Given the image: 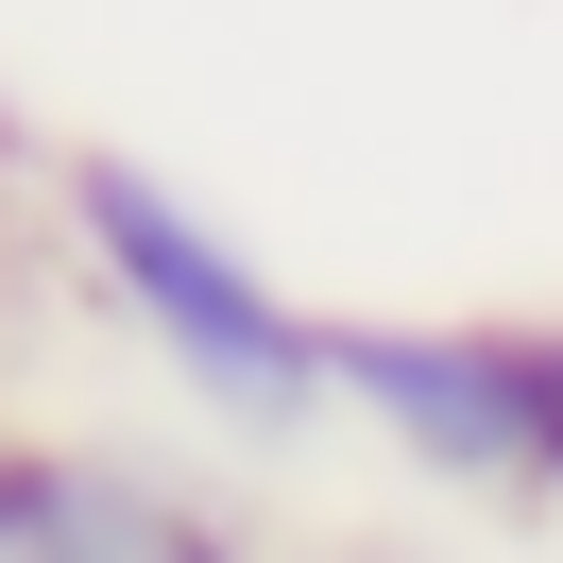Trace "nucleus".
<instances>
[{
  "label": "nucleus",
  "mask_w": 563,
  "mask_h": 563,
  "mask_svg": "<svg viewBox=\"0 0 563 563\" xmlns=\"http://www.w3.org/2000/svg\"><path fill=\"white\" fill-rule=\"evenodd\" d=\"M529 495H563V324H529Z\"/></svg>",
  "instance_id": "nucleus-4"
},
{
  "label": "nucleus",
  "mask_w": 563,
  "mask_h": 563,
  "mask_svg": "<svg viewBox=\"0 0 563 563\" xmlns=\"http://www.w3.org/2000/svg\"><path fill=\"white\" fill-rule=\"evenodd\" d=\"M18 563H256V529L222 512V495H188V478H154V461H120V444H52V478H35V547Z\"/></svg>",
  "instance_id": "nucleus-3"
},
{
  "label": "nucleus",
  "mask_w": 563,
  "mask_h": 563,
  "mask_svg": "<svg viewBox=\"0 0 563 563\" xmlns=\"http://www.w3.org/2000/svg\"><path fill=\"white\" fill-rule=\"evenodd\" d=\"M69 256L103 274V308L172 358L188 410H222L240 444H308L342 410V358H324V308H290L172 172L137 154H69Z\"/></svg>",
  "instance_id": "nucleus-1"
},
{
  "label": "nucleus",
  "mask_w": 563,
  "mask_h": 563,
  "mask_svg": "<svg viewBox=\"0 0 563 563\" xmlns=\"http://www.w3.org/2000/svg\"><path fill=\"white\" fill-rule=\"evenodd\" d=\"M35 478H52V444H18V427H0V563L35 547Z\"/></svg>",
  "instance_id": "nucleus-5"
},
{
  "label": "nucleus",
  "mask_w": 563,
  "mask_h": 563,
  "mask_svg": "<svg viewBox=\"0 0 563 563\" xmlns=\"http://www.w3.org/2000/svg\"><path fill=\"white\" fill-rule=\"evenodd\" d=\"M342 410L444 495H529V324H324Z\"/></svg>",
  "instance_id": "nucleus-2"
}]
</instances>
